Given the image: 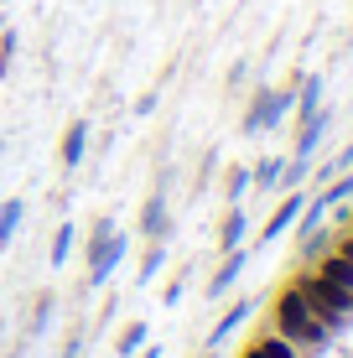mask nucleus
Masks as SVG:
<instances>
[{"mask_svg": "<svg viewBox=\"0 0 353 358\" xmlns=\"http://www.w3.org/2000/svg\"><path fill=\"white\" fill-rule=\"evenodd\" d=\"M333 250H338V255H343V260L353 265V229H348V234H343V239H338V244H333Z\"/></svg>", "mask_w": 353, "mask_h": 358, "instance_id": "23", "label": "nucleus"}, {"mask_svg": "<svg viewBox=\"0 0 353 358\" xmlns=\"http://www.w3.org/2000/svg\"><path fill=\"white\" fill-rule=\"evenodd\" d=\"M291 109H296V125H301L307 115H317V109H322V73L296 78V104H291Z\"/></svg>", "mask_w": 353, "mask_h": 358, "instance_id": "10", "label": "nucleus"}, {"mask_svg": "<svg viewBox=\"0 0 353 358\" xmlns=\"http://www.w3.org/2000/svg\"><path fill=\"white\" fill-rule=\"evenodd\" d=\"M16 47H21V36H16V31H6V36H0V78L10 73V63H16Z\"/></svg>", "mask_w": 353, "mask_h": 358, "instance_id": "22", "label": "nucleus"}, {"mask_svg": "<svg viewBox=\"0 0 353 358\" xmlns=\"http://www.w3.org/2000/svg\"><path fill=\"white\" fill-rule=\"evenodd\" d=\"M281 171H286V162H281V156H265V162L250 171V187H260V192H275V187H281Z\"/></svg>", "mask_w": 353, "mask_h": 358, "instance_id": "16", "label": "nucleus"}, {"mask_svg": "<svg viewBox=\"0 0 353 358\" xmlns=\"http://www.w3.org/2000/svg\"><path fill=\"white\" fill-rule=\"evenodd\" d=\"M348 229H353V213H348Z\"/></svg>", "mask_w": 353, "mask_h": 358, "instance_id": "27", "label": "nucleus"}, {"mask_svg": "<svg viewBox=\"0 0 353 358\" xmlns=\"http://www.w3.org/2000/svg\"><path fill=\"white\" fill-rule=\"evenodd\" d=\"M317 275H322V280H333V286H343V291H353V265H348L338 250L317 255Z\"/></svg>", "mask_w": 353, "mask_h": 358, "instance_id": "14", "label": "nucleus"}, {"mask_svg": "<svg viewBox=\"0 0 353 358\" xmlns=\"http://www.w3.org/2000/svg\"><path fill=\"white\" fill-rule=\"evenodd\" d=\"M68 255H73V224H57V234H52V250H47V265H57V270H63V265H68Z\"/></svg>", "mask_w": 353, "mask_h": 358, "instance_id": "17", "label": "nucleus"}, {"mask_svg": "<svg viewBox=\"0 0 353 358\" xmlns=\"http://www.w3.org/2000/svg\"><path fill=\"white\" fill-rule=\"evenodd\" d=\"M0 151H6V130H0Z\"/></svg>", "mask_w": 353, "mask_h": 358, "instance_id": "26", "label": "nucleus"}, {"mask_svg": "<svg viewBox=\"0 0 353 358\" xmlns=\"http://www.w3.org/2000/svg\"><path fill=\"white\" fill-rule=\"evenodd\" d=\"M245 265H250V250H245V244H239V250H224V265H218L213 280H208V296H213V301H218V296H229V286L245 275Z\"/></svg>", "mask_w": 353, "mask_h": 358, "instance_id": "8", "label": "nucleus"}, {"mask_svg": "<svg viewBox=\"0 0 353 358\" xmlns=\"http://www.w3.org/2000/svg\"><path fill=\"white\" fill-rule=\"evenodd\" d=\"M301 208H307V192H301V187H291V192L281 197V208H275V213L265 218V229H260V244H275V239H281V234H286L291 224H296V213H301Z\"/></svg>", "mask_w": 353, "mask_h": 358, "instance_id": "5", "label": "nucleus"}, {"mask_svg": "<svg viewBox=\"0 0 353 358\" xmlns=\"http://www.w3.org/2000/svg\"><path fill=\"white\" fill-rule=\"evenodd\" d=\"M125 250H130V239L109 224V218H99V224L89 229V286H94V291L109 280V270L125 260Z\"/></svg>", "mask_w": 353, "mask_h": 358, "instance_id": "2", "label": "nucleus"}, {"mask_svg": "<svg viewBox=\"0 0 353 358\" xmlns=\"http://www.w3.org/2000/svg\"><path fill=\"white\" fill-rule=\"evenodd\" d=\"M21 218H27V203H21V197H6V203H0V250L16 239Z\"/></svg>", "mask_w": 353, "mask_h": 358, "instance_id": "15", "label": "nucleus"}, {"mask_svg": "<svg viewBox=\"0 0 353 358\" xmlns=\"http://www.w3.org/2000/svg\"><path fill=\"white\" fill-rule=\"evenodd\" d=\"M291 104H296V83H291V89H254L250 109H245V120H239V130H245V135H265V130H275V125H281V120L291 115Z\"/></svg>", "mask_w": 353, "mask_h": 358, "instance_id": "4", "label": "nucleus"}, {"mask_svg": "<svg viewBox=\"0 0 353 358\" xmlns=\"http://www.w3.org/2000/svg\"><path fill=\"white\" fill-rule=\"evenodd\" d=\"M239 358H296V343L281 338V332H265V338H254Z\"/></svg>", "mask_w": 353, "mask_h": 358, "instance_id": "12", "label": "nucleus"}, {"mask_svg": "<svg viewBox=\"0 0 353 358\" xmlns=\"http://www.w3.org/2000/svg\"><path fill=\"white\" fill-rule=\"evenodd\" d=\"M166 265V239H151V250H145V260H141V286H151V275Z\"/></svg>", "mask_w": 353, "mask_h": 358, "instance_id": "18", "label": "nucleus"}, {"mask_svg": "<svg viewBox=\"0 0 353 358\" xmlns=\"http://www.w3.org/2000/svg\"><path fill=\"white\" fill-rule=\"evenodd\" d=\"M245 234H250V213H245L239 203H229L224 229H218V250H239V244H245Z\"/></svg>", "mask_w": 353, "mask_h": 358, "instance_id": "11", "label": "nucleus"}, {"mask_svg": "<svg viewBox=\"0 0 353 358\" xmlns=\"http://www.w3.org/2000/svg\"><path fill=\"white\" fill-rule=\"evenodd\" d=\"M145 358H161V348H145Z\"/></svg>", "mask_w": 353, "mask_h": 358, "instance_id": "25", "label": "nucleus"}, {"mask_svg": "<svg viewBox=\"0 0 353 358\" xmlns=\"http://www.w3.org/2000/svg\"><path fill=\"white\" fill-rule=\"evenodd\" d=\"M327 130H333V109H317V115H307L301 120V130H296V156L301 162H312V156H317V145L327 141Z\"/></svg>", "mask_w": 353, "mask_h": 358, "instance_id": "6", "label": "nucleus"}, {"mask_svg": "<svg viewBox=\"0 0 353 358\" xmlns=\"http://www.w3.org/2000/svg\"><path fill=\"white\" fill-rule=\"evenodd\" d=\"M208 358H218V353H208Z\"/></svg>", "mask_w": 353, "mask_h": 358, "instance_id": "28", "label": "nucleus"}, {"mask_svg": "<svg viewBox=\"0 0 353 358\" xmlns=\"http://www.w3.org/2000/svg\"><path fill=\"white\" fill-rule=\"evenodd\" d=\"M145 338H151V327H145V322H130L125 332H120L115 348H120V353H141V348H145Z\"/></svg>", "mask_w": 353, "mask_h": 358, "instance_id": "19", "label": "nucleus"}, {"mask_svg": "<svg viewBox=\"0 0 353 358\" xmlns=\"http://www.w3.org/2000/svg\"><path fill=\"white\" fill-rule=\"evenodd\" d=\"M296 286H301V296L312 301V312H317L322 322H327V332H333V327H343L348 317H353V291L333 286V280H322L317 270H312V275H301Z\"/></svg>", "mask_w": 353, "mask_h": 358, "instance_id": "3", "label": "nucleus"}, {"mask_svg": "<svg viewBox=\"0 0 353 358\" xmlns=\"http://www.w3.org/2000/svg\"><path fill=\"white\" fill-rule=\"evenodd\" d=\"M52 306H57L52 296H36V312H31V327H27L31 338H36V332H47V322H52Z\"/></svg>", "mask_w": 353, "mask_h": 358, "instance_id": "21", "label": "nucleus"}, {"mask_svg": "<svg viewBox=\"0 0 353 358\" xmlns=\"http://www.w3.org/2000/svg\"><path fill=\"white\" fill-rule=\"evenodd\" d=\"M250 312H254V301H234V306H229V312L218 317V327L208 332V348H218L224 338H234V332L245 327V317H250Z\"/></svg>", "mask_w": 353, "mask_h": 358, "instance_id": "13", "label": "nucleus"}, {"mask_svg": "<svg viewBox=\"0 0 353 358\" xmlns=\"http://www.w3.org/2000/svg\"><path fill=\"white\" fill-rule=\"evenodd\" d=\"M224 192H229V203H239V197L250 192V166H229V182H224Z\"/></svg>", "mask_w": 353, "mask_h": 358, "instance_id": "20", "label": "nucleus"}, {"mask_svg": "<svg viewBox=\"0 0 353 358\" xmlns=\"http://www.w3.org/2000/svg\"><path fill=\"white\" fill-rule=\"evenodd\" d=\"M275 332H281V338H291V343H312V348H317V343H327V322L312 312V301L301 296L296 280L275 296Z\"/></svg>", "mask_w": 353, "mask_h": 358, "instance_id": "1", "label": "nucleus"}, {"mask_svg": "<svg viewBox=\"0 0 353 358\" xmlns=\"http://www.w3.org/2000/svg\"><path fill=\"white\" fill-rule=\"evenodd\" d=\"M83 151H89V120H73L63 130V145H57V156H63V166H83Z\"/></svg>", "mask_w": 353, "mask_h": 358, "instance_id": "9", "label": "nucleus"}, {"mask_svg": "<svg viewBox=\"0 0 353 358\" xmlns=\"http://www.w3.org/2000/svg\"><path fill=\"white\" fill-rule=\"evenodd\" d=\"M68 358H89V353H83V343H73V348H68Z\"/></svg>", "mask_w": 353, "mask_h": 358, "instance_id": "24", "label": "nucleus"}, {"mask_svg": "<svg viewBox=\"0 0 353 358\" xmlns=\"http://www.w3.org/2000/svg\"><path fill=\"white\" fill-rule=\"evenodd\" d=\"M141 234H145V239H166V234H172V213H166V187H156V192L141 203Z\"/></svg>", "mask_w": 353, "mask_h": 358, "instance_id": "7", "label": "nucleus"}]
</instances>
